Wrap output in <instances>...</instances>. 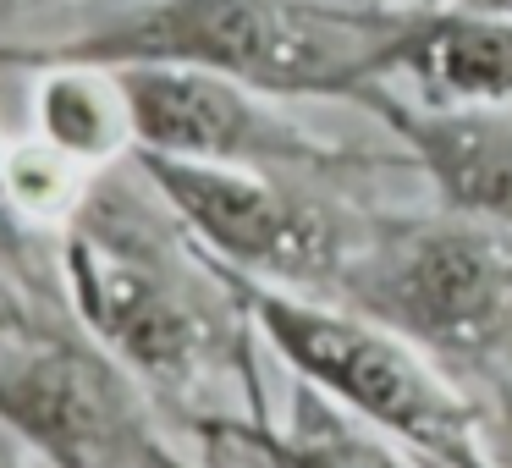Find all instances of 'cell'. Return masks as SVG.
I'll list each match as a JSON object with an SVG mask.
<instances>
[{
  "label": "cell",
  "instance_id": "1",
  "mask_svg": "<svg viewBox=\"0 0 512 468\" xmlns=\"http://www.w3.org/2000/svg\"><path fill=\"white\" fill-rule=\"evenodd\" d=\"M67 309L122 358L166 419L193 430L210 413H265V364L248 287L193 237L138 160L100 171L61 232Z\"/></svg>",
  "mask_w": 512,
  "mask_h": 468
},
{
  "label": "cell",
  "instance_id": "2",
  "mask_svg": "<svg viewBox=\"0 0 512 468\" xmlns=\"http://www.w3.org/2000/svg\"><path fill=\"white\" fill-rule=\"evenodd\" d=\"M413 0H144L50 45H0V67H193L276 100H353L397 78Z\"/></svg>",
  "mask_w": 512,
  "mask_h": 468
},
{
  "label": "cell",
  "instance_id": "3",
  "mask_svg": "<svg viewBox=\"0 0 512 468\" xmlns=\"http://www.w3.org/2000/svg\"><path fill=\"white\" fill-rule=\"evenodd\" d=\"M243 287L259 336L292 369V380L320 386L331 402L386 430L430 468H512L490 446L485 408L457 386L452 364L336 298L281 292L259 281Z\"/></svg>",
  "mask_w": 512,
  "mask_h": 468
},
{
  "label": "cell",
  "instance_id": "4",
  "mask_svg": "<svg viewBox=\"0 0 512 468\" xmlns=\"http://www.w3.org/2000/svg\"><path fill=\"white\" fill-rule=\"evenodd\" d=\"M336 303L452 369L512 364V232L435 210H375Z\"/></svg>",
  "mask_w": 512,
  "mask_h": 468
},
{
  "label": "cell",
  "instance_id": "5",
  "mask_svg": "<svg viewBox=\"0 0 512 468\" xmlns=\"http://www.w3.org/2000/svg\"><path fill=\"white\" fill-rule=\"evenodd\" d=\"M166 204L193 226L204 248L243 281L281 292L336 298L375 226L380 204H364L336 177L254 166H193L166 155H133Z\"/></svg>",
  "mask_w": 512,
  "mask_h": 468
},
{
  "label": "cell",
  "instance_id": "6",
  "mask_svg": "<svg viewBox=\"0 0 512 468\" xmlns=\"http://www.w3.org/2000/svg\"><path fill=\"white\" fill-rule=\"evenodd\" d=\"M0 424L45 468H166V413L72 309H34L0 342Z\"/></svg>",
  "mask_w": 512,
  "mask_h": 468
},
{
  "label": "cell",
  "instance_id": "7",
  "mask_svg": "<svg viewBox=\"0 0 512 468\" xmlns=\"http://www.w3.org/2000/svg\"><path fill=\"white\" fill-rule=\"evenodd\" d=\"M133 94L138 155L193 160V166H254L303 177H364L386 166L353 144L320 138L287 111V100L193 67H116Z\"/></svg>",
  "mask_w": 512,
  "mask_h": 468
},
{
  "label": "cell",
  "instance_id": "8",
  "mask_svg": "<svg viewBox=\"0 0 512 468\" xmlns=\"http://www.w3.org/2000/svg\"><path fill=\"white\" fill-rule=\"evenodd\" d=\"M364 111L402 144V160L435 188V204L512 232V105H446L386 83Z\"/></svg>",
  "mask_w": 512,
  "mask_h": 468
},
{
  "label": "cell",
  "instance_id": "9",
  "mask_svg": "<svg viewBox=\"0 0 512 468\" xmlns=\"http://www.w3.org/2000/svg\"><path fill=\"white\" fill-rule=\"evenodd\" d=\"M188 435L215 452H243L254 468H430L419 452L347 413L309 380H292L281 413H210Z\"/></svg>",
  "mask_w": 512,
  "mask_h": 468
},
{
  "label": "cell",
  "instance_id": "10",
  "mask_svg": "<svg viewBox=\"0 0 512 468\" xmlns=\"http://www.w3.org/2000/svg\"><path fill=\"white\" fill-rule=\"evenodd\" d=\"M397 89L446 105H512V17L419 6L397 56Z\"/></svg>",
  "mask_w": 512,
  "mask_h": 468
},
{
  "label": "cell",
  "instance_id": "11",
  "mask_svg": "<svg viewBox=\"0 0 512 468\" xmlns=\"http://www.w3.org/2000/svg\"><path fill=\"white\" fill-rule=\"evenodd\" d=\"M34 133L89 171L127 166L138 155V116H133L127 78L116 67H83V61L39 67Z\"/></svg>",
  "mask_w": 512,
  "mask_h": 468
},
{
  "label": "cell",
  "instance_id": "12",
  "mask_svg": "<svg viewBox=\"0 0 512 468\" xmlns=\"http://www.w3.org/2000/svg\"><path fill=\"white\" fill-rule=\"evenodd\" d=\"M0 138V281L17 292V298L39 303V309H67V281H61V237L39 232L23 215L12 193V160H6Z\"/></svg>",
  "mask_w": 512,
  "mask_h": 468
},
{
  "label": "cell",
  "instance_id": "13",
  "mask_svg": "<svg viewBox=\"0 0 512 468\" xmlns=\"http://www.w3.org/2000/svg\"><path fill=\"white\" fill-rule=\"evenodd\" d=\"M39 303H28V298H17L12 287H6V281H0V342H6V336L17 331V325L28 320V314H34Z\"/></svg>",
  "mask_w": 512,
  "mask_h": 468
},
{
  "label": "cell",
  "instance_id": "14",
  "mask_svg": "<svg viewBox=\"0 0 512 468\" xmlns=\"http://www.w3.org/2000/svg\"><path fill=\"white\" fill-rule=\"evenodd\" d=\"M0 468H39V457L28 452V446L17 441V435L6 430V424H0Z\"/></svg>",
  "mask_w": 512,
  "mask_h": 468
},
{
  "label": "cell",
  "instance_id": "15",
  "mask_svg": "<svg viewBox=\"0 0 512 468\" xmlns=\"http://www.w3.org/2000/svg\"><path fill=\"white\" fill-rule=\"evenodd\" d=\"M457 12H479V17H512V0H446Z\"/></svg>",
  "mask_w": 512,
  "mask_h": 468
},
{
  "label": "cell",
  "instance_id": "16",
  "mask_svg": "<svg viewBox=\"0 0 512 468\" xmlns=\"http://www.w3.org/2000/svg\"><path fill=\"white\" fill-rule=\"evenodd\" d=\"M166 468H199V463H193V457H182V452H171V457H166Z\"/></svg>",
  "mask_w": 512,
  "mask_h": 468
}]
</instances>
